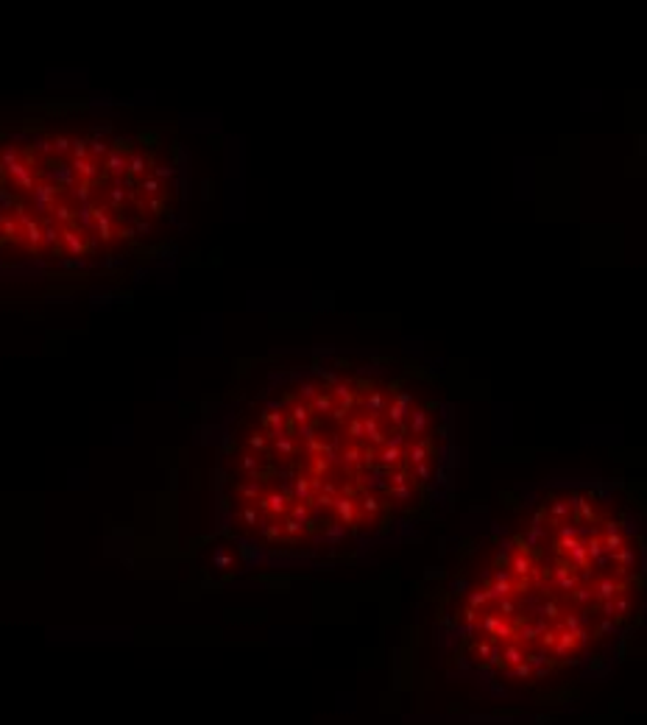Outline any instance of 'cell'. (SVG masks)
<instances>
[{
  "label": "cell",
  "mask_w": 647,
  "mask_h": 725,
  "mask_svg": "<svg viewBox=\"0 0 647 725\" xmlns=\"http://www.w3.org/2000/svg\"><path fill=\"white\" fill-rule=\"evenodd\" d=\"M631 525L594 491L539 499L441 614L447 672L502 703H561L611 672L642 611Z\"/></svg>",
  "instance_id": "1"
},
{
  "label": "cell",
  "mask_w": 647,
  "mask_h": 725,
  "mask_svg": "<svg viewBox=\"0 0 647 725\" xmlns=\"http://www.w3.org/2000/svg\"><path fill=\"white\" fill-rule=\"evenodd\" d=\"M424 413L374 405L263 413L237 457L240 530L279 549L368 541L436 502L444 452Z\"/></svg>",
  "instance_id": "2"
}]
</instances>
